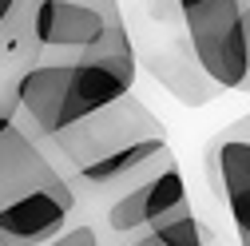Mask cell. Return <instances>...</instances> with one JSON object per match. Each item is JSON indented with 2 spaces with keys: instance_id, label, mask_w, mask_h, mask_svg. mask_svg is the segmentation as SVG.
<instances>
[{
  "instance_id": "3957f363",
  "label": "cell",
  "mask_w": 250,
  "mask_h": 246,
  "mask_svg": "<svg viewBox=\"0 0 250 246\" xmlns=\"http://www.w3.org/2000/svg\"><path fill=\"white\" fill-rule=\"evenodd\" d=\"M87 214L100 223V234L111 238L115 246H123L143 230L167 226L183 214H191V199H187V183H183V167L175 159V151L171 147L159 151L123 191H115L100 206H91Z\"/></svg>"
},
{
  "instance_id": "9c48e42d",
  "label": "cell",
  "mask_w": 250,
  "mask_h": 246,
  "mask_svg": "<svg viewBox=\"0 0 250 246\" xmlns=\"http://www.w3.org/2000/svg\"><path fill=\"white\" fill-rule=\"evenodd\" d=\"M147 68H151V76L159 80L179 103H187V107H207V103L218 96V87H214V83L207 80V72L195 64V56H191V48H187L183 32H179L175 44H155V48L147 52Z\"/></svg>"
},
{
  "instance_id": "7c38bea8",
  "label": "cell",
  "mask_w": 250,
  "mask_h": 246,
  "mask_svg": "<svg viewBox=\"0 0 250 246\" xmlns=\"http://www.w3.org/2000/svg\"><path fill=\"white\" fill-rule=\"evenodd\" d=\"M16 80L20 76H8V72H0V123H8L16 115Z\"/></svg>"
},
{
  "instance_id": "52a82bcc",
  "label": "cell",
  "mask_w": 250,
  "mask_h": 246,
  "mask_svg": "<svg viewBox=\"0 0 250 246\" xmlns=\"http://www.w3.org/2000/svg\"><path fill=\"white\" fill-rule=\"evenodd\" d=\"M76 214H80V195L72 187V179L60 175L56 183L40 187L36 195L0 210V246H44Z\"/></svg>"
},
{
  "instance_id": "5b68a950",
  "label": "cell",
  "mask_w": 250,
  "mask_h": 246,
  "mask_svg": "<svg viewBox=\"0 0 250 246\" xmlns=\"http://www.w3.org/2000/svg\"><path fill=\"white\" fill-rule=\"evenodd\" d=\"M203 171L238 234V246H250V111L207 139Z\"/></svg>"
},
{
  "instance_id": "ba28073f",
  "label": "cell",
  "mask_w": 250,
  "mask_h": 246,
  "mask_svg": "<svg viewBox=\"0 0 250 246\" xmlns=\"http://www.w3.org/2000/svg\"><path fill=\"white\" fill-rule=\"evenodd\" d=\"M60 175L64 171L56 167V159L48 155L40 135H32L16 115L8 123H0V210L36 195Z\"/></svg>"
},
{
  "instance_id": "30bf717a",
  "label": "cell",
  "mask_w": 250,
  "mask_h": 246,
  "mask_svg": "<svg viewBox=\"0 0 250 246\" xmlns=\"http://www.w3.org/2000/svg\"><path fill=\"white\" fill-rule=\"evenodd\" d=\"M123 246H223L218 234L199 219V214H183V219L167 223V226H155V230H143L135 238H127Z\"/></svg>"
},
{
  "instance_id": "4fadbf2b",
  "label": "cell",
  "mask_w": 250,
  "mask_h": 246,
  "mask_svg": "<svg viewBox=\"0 0 250 246\" xmlns=\"http://www.w3.org/2000/svg\"><path fill=\"white\" fill-rule=\"evenodd\" d=\"M242 4H246V28H250V0H242ZM242 91H250V76H246V87Z\"/></svg>"
},
{
  "instance_id": "8fae6325",
  "label": "cell",
  "mask_w": 250,
  "mask_h": 246,
  "mask_svg": "<svg viewBox=\"0 0 250 246\" xmlns=\"http://www.w3.org/2000/svg\"><path fill=\"white\" fill-rule=\"evenodd\" d=\"M44 246H104V234H100V223L91 219L87 210H80L76 219L64 230H56Z\"/></svg>"
},
{
  "instance_id": "8992f818",
  "label": "cell",
  "mask_w": 250,
  "mask_h": 246,
  "mask_svg": "<svg viewBox=\"0 0 250 246\" xmlns=\"http://www.w3.org/2000/svg\"><path fill=\"white\" fill-rule=\"evenodd\" d=\"M115 0H40L36 4V40L40 56H72L91 48L107 24L119 20Z\"/></svg>"
},
{
  "instance_id": "7a4b0ae2",
  "label": "cell",
  "mask_w": 250,
  "mask_h": 246,
  "mask_svg": "<svg viewBox=\"0 0 250 246\" xmlns=\"http://www.w3.org/2000/svg\"><path fill=\"white\" fill-rule=\"evenodd\" d=\"M143 143H167V127L131 91L44 139L48 155L56 159V167L68 179L111 159V155H119V151H127V147H143Z\"/></svg>"
},
{
  "instance_id": "6da1fadb",
  "label": "cell",
  "mask_w": 250,
  "mask_h": 246,
  "mask_svg": "<svg viewBox=\"0 0 250 246\" xmlns=\"http://www.w3.org/2000/svg\"><path fill=\"white\" fill-rule=\"evenodd\" d=\"M135 83V48L127 24L111 20L107 32L72 56H40L16 80V119L32 135L48 139L60 127L91 115L96 107L127 96Z\"/></svg>"
},
{
  "instance_id": "277c9868",
  "label": "cell",
  "mask_w": 250,
  "mask_h": 246,
  "mask_svg": "<svg viewBox=\"0 0 250 246\" xmlns=\"http://www.w3.org/2000/svg\"><path fill=\"white\" fill-rule=\"evenodd\" d=\"M175 20L207 80L218 91H242L250 76V28L242 0H175Z\"/></svg>"
}]
</instances>
